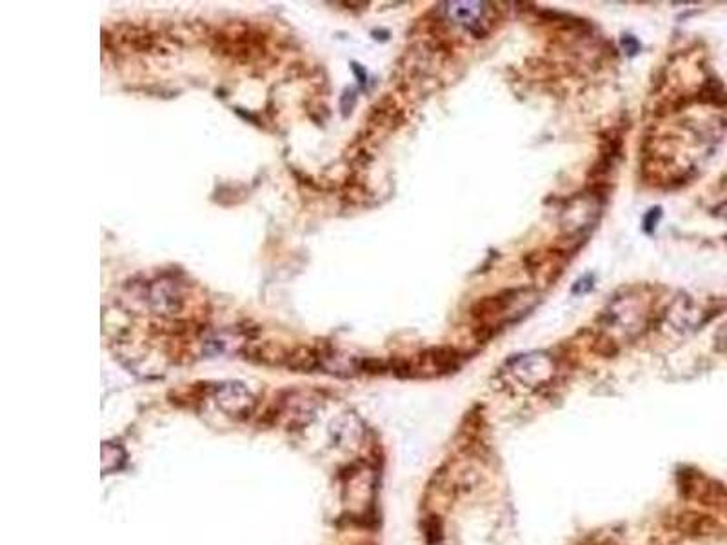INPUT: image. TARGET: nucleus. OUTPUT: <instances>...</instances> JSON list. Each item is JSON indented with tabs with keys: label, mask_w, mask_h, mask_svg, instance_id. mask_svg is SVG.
<instances>
[{
	"label": "nucleus",
	"mask_w": 727,
	"mask_h": 545,
	"mask_svg": "<svg viewBox=\"0 0 727 545\" xmlns=\"http://www.w3.org/2000/svg\"><path fill=\"white\" fill-rule=\"evenodd\" d=\"M215 402L218 409L235 418H246L257 407V398L253 393L240 382H227V384L216 386Z\"/></svg>",
	"instance_id": "f257e3e1"
},
{
	"label": "nucleus",
	"mask_w": 727,
	"mask_h": 545,
	"mask_svg": "<svg viewBox=\"0 0 727 545\" xmlns=\"http://www.w3.org/2000/svg\"><path fill=\"white\" fill-rule=\"evenodd\" d=\"M511 373L526 386L544 384L553 375V364L544 355H526L511 362Z\"/></svg>",
	"instance_id": "f03ea898"
},
{
	"label": "nucleus",
	"mask_w": 727,
	"mask_h": 545,
	"mask_svg": "<svg viewBox=\"0 0 727 545\" xmlns=\"http://www.w3.org/2000/svg\"><path fill=\"white\" fill-rule=\"evenodd\" d=\"M147 300L159 315H173V313H179L182 307V295L177 286L168 280H160L155 286H151Z\"/></svg>",
	"instance_id": "7ed1b4c3"
},
{
	"label": "nucleus",
	"mask_w": 727,
	"mask_h": 545,
	"mask_svg": "<svg viewBox=\"0 0 727 545\" xmlns=\"http://www.w3.org/2000/svg\"><path fill=\"white\" fill-rule=\"evenodd\" d=\"M446 13L451 20L460 26L474 31L486 13V4L482 2H447Z\"/></svg>",
	"instance_id": "20e7f679"
},
{
	"label": "nucleus",
	"mask_w": 727,
	"mask_h": 545,
	"mask_svg": "<svg viewBox=\"0 0 727 545\" xmlns=\"http://www.w3.org/2000/svg\"><path fill=\"white\" fill-rule=\"evenodd\" d=\"M126 464V451L118 444L106 442L102 446V471L106 475L122 469Z\"/></svg>",
	"instance_id": "39448f33"
},
{
	"label": "nucleus",
	"mask_w": 727,
	"mask_h": 545,
	"mask_svg": "<svg viewBox=\"0 0 727 545\" xmlns=\"http://www.w3.org/2000/svg\"><path fill=\"white\" fill-rule=\"evenodd\" d=\"M426 538L429 544H435V542H438L442 538V523L438 518L431 516V518H427V522H426Z\"/></svg>",
	"instance_id": "423d86ee"
},
{
	"label": "nucleus",
	"mask_w": 727,
	"mask_h": 545,
	"mask_svg": "<svg viewBox=\"0 0 727 545\" xmlns=\"http://www.w3.org/2000/svg\"><path fill=\"white\" fill-rule=\"evenodd\" d=\"M658 218H660V209H658V207H655V209H651V213H649V215L646 216V220H644V226H646V231H649V233H651L653 227H655V224H657Z\"/></svg>",
	"instance_id": "0eeeda50"
},
{
	"label": "nucleus",
	"mask_w": 727,
	"mask_h": 545,
	"mask_svg": "<svg viewBox=\"0 0 727 545\" xmlns=\"http://www.w3.org/2000/svg\"><path fill=\"white\" fill-rule=\"evenodd\" d=\"M718 215L724 216V218H727V202L718 207Z\"/></svg>",
	"instance_id": "6e6552de"
}]
</instances>
